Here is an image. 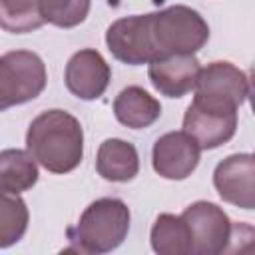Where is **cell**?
<instances>
[{
  "label": "cell",
  "instance_id": "6da1fadb",
  "mask_svg": "<svg viewBox=\"0 0 255 255\" xmlns=\"http://www.w3.org/2000/svg\"><path fill=\"white\" fill-rule=\"evenodd\" d=\"M26 149L44 169L70 173L84 157L82 124L66 110H46L28 126Z\"/></svg>",
  "mask_w": 255,
  "mask_h": 255
},
{
  "label": "cell",
  "instance_id": "7a4b0ae2",
  "mask_svg": "<svg viewBox=\"0 0 255 255\" xmlns=\"http://www.w3.org/2000/svg\"><path fill=\"white\" fill-rule=\"evenodd\" d=\"M129 221V207L122 199L102 197L84 209L76 227L68 229V237L80 253H110L128 237Z\"/></svg>",
  "mask_w": 255,
  "mask_h": 255
},
{
  "label": "cell",
  "instance_id": "3957f363",
  "mask_svg": "<svg viewBox=\"0 0 255 255\" xmlns=\"http://www.w3.org/2000/svg\"><path fill=\"white\" fill-rule=\"evenodd\" d=\"M149 28L157 56L195 54L209 40V26L205 18L185 4H173L151 12Z\"/></svg>",
  "mask_w": 255,
  "mask_h": 255
},
{
  "label": "cell",
  "instance_id": "277c9868",
  "mask_svg": "<svg viewBox=\"0 0 255 255\" xmlns=\"http://www.w3.org/2000/svg\"><path fill=\"white\" fill-rule=\"evenodd\" d=\"M48 82L44 60L30 50L0 56V112L38 98Z\"/></svg>",
  "mask_w": 255,
  "mask_h": 255
},
{
  "label": "cell",
  "instance_id": "5b68a950",
  "mask_svg": "<svg viewBox=\"0 0 255 255\" xmlns=\"http://www.w3.org/2000/svg\"><path fill=\"white\" fill-rule=\"evenodd\" d=\"M191 235V255H219L229 251L235 225L229 215L211 201H195L181 213Z\"/></svg>",
  "mask_w": 255,
  "mask_h": 255
},
{
  "label": "cell",
  "instance_id": "8992f818",
  "mask_svg": "<svg viewBox=\"0 0 255 255\" xmlns=\"http://www.w3.org/2000/svg\"><path fill=\"white\" fill-rule=\"evenodd\" d=\"M237 110L239 108L195 96L185 110L183 131L189 133L201 149H215L235 135Z\"/></svg>",
  "mask_w": 255,
  "mask_h": 255
},
{
  "label": "cell",
  "instance_id": "52a82bcc",
  "mask_svg": "<svg viewBox=\"0 0 255 255\" xmlns=\"http://www.w3.org/2000/svg\"><path fill=\"white\" fill-rule=\"evenodd\" d=\"M106 44L116 60L129 66L147 64L157 56L149 28V14L124 16L112 22L106 32Z\"/></svg>",
  "mask_w": 255,
  "mask_h": 255
},
{
  "label": "cell",
  "instance_id": "ba28073f",
  "mask_svg": "<svg viewBox=\"0 0 255 255\" xmlns=\"http://www.w3.org/2000/svg\"><path fill=\"white\" fill-rule=\"evenodd\" d=\"M195 96L239 108L249 98L251 86L247 74L231 62H211L199 68L195 80Z\"/></svg>",
  "mask_w": 255,
  "mask_h": 255
},
{
  "label": "cell",
  "instance_id": "9c48e42d",
  "mask_svg": "<svg viewBox=\"0 0 255 255\" xmlns=\"http://www.w3.org/2000/svg\"><path fill=\"white\" fill-rule=\"evenodd\" d=\"M213 185L225 203L251 211L255 207V157L253 153H233L217 163Z\"/></svg>",
  "mask_w": 255,
  "mask_h": 255
},
{
  "label": "cell",
  "instance_id": "30bf717a",
  "mask_svg": "<svg viewBox=\"0 0 255 255\" xmlns=\"http://www.w3.org/2000/svg\"><path fill=\"white\" fill-rule=\"evenodd\" d=\"M201 147L197 141L181 131H167L159 135L151 149V165L157 175L173 181L189 177L199 163Z\"/></svg>",
  "mask_w": 255,
  "mask_h": 255
},
{
  "label": "cell",
  "instance_id": "8fae6325",
  "mask_svg": "<svg viewBox=\"0 0 255 255\" xmlns=\"http://www.w3.org/2000/svg\"><path fill=\"white\" fill-rule=\"evenodd\" d=\"M112 80L110 64L94 48H84L76 52L64 70V82L70 94L80 100L92 102L104 96Z\"/></svg>",
  "mask_w": 255,
  "mask_h": 255
},
{
  "label": "cell",
  "instance_id": "7c38bea8",
  "mask_svg": "<svg viewBox=\"0 0 255 255\" xmlns=\"http://www.w3.org/2000/svg\"><path fill=\"white\" fill-rule=\"evenodd\" d=\"M199 68L193 54H161L147 62V76L161 96L183 98L195 88Z\"/></svg>",
  "mask_w": 255,
  "mask_h": 255
},
{
  "label": "cell",
  "instance_id": "4fadbf2b",
  "mask_svg": "<svg viewBox=\"0 0 255 255\" xmlns=\"http://www.w3.org/2000/svg\"><path fill=\"white\" fill-rule=\"evenodd\" d=\"M114 116L126 128L143 129L159 120L161 104L143 88L128 86L114 100Z\"/></svg>",
  "mask_w": 255,
  "mask_h": 255
},
{
  "label": "cell",
  "instance_id": "5bb4252c",
  "mask_svg": "<svg viewBox=\"0 0 255 255\" xmlns=\"http://www.w3.org/2000/svg\"><path fill=\"white\" fill-rule=\"evenodd\" d=\"M96 171L108 181H131L139 171V155L133 143L110 137L100 143Z\"/></svg>",
  "mask_w": 255,
  "mask_h": 255
},
{
  "label": "cell",
  "instance_id": "9a60e30c",
  "mask_svg": "<svg viewBox=\"0 0 255 255\" xmlns=\"http://www.w3.org/2000/svg\"><path fill=\"white\" fill-rule=\"evenodd\" d=\"M149 241L159 255H191V235L181 215L159 213L151 225Z\"/></svg>",
  "mask_w": 255,
  "mask_h": 255
},
{
  "label": "cell",
  "instance_id": "2e32d148",
  "mask_svg": "<svg viewBox=\"0 0 255 255\" xmlns=\"http://www.w3.org/2000/svg\"><path fill=\"white\" fill-rule=\"evenodd\" d=\"M38 165L28 149H2L0 151V189L22 193L36 185Z\"/></svg>",
  "mask_w": 255,
  "mask_h": 255
},
{
  "label": "cell",
  "instance_id": "e0dca14e",
  "mask_svg": "<svg viewBox=\"0 0 255 255\" xmlns=\"http://www.w3.org/2000/svg\"><path fill=\"white\" fill-rule=\"evenodd\" d=\"M30 213L20 193L0 189V249L18 243L28 229Z\"/></svg>",
  "mask_w": 255,
  "mask_h": 255
},
{
  "label": "cell",
  "instance_id": "ac0fdd59",
  "mask_svg": "<svg viewBox=\"0 0 255 255\" xmlns=\"http://www.w3.org/2000/svg\"><path fill=\"white\" fill-rule=\"evenodd\" d=\"M44 24L40 0H0V28L4 32L26 34Z\"/></svg>",
  "mask_w": 255,
  "mask_h": 255
},
{
  "label": "cell",
  "instance_id": "d6986e66",
  "mask_svg": "<svg viewBox=\"0 0 255 255\" xmlns=\"http://www.w3.org/2000/svg\"><path fill=\"white\" fill-rule=\"evenodd\" d=\"M92 0H40L44 22L58 28H74L90 14Z\"/></svg>",
  "mask_w": 255,
  "mask_h": 255
}]
</instances>
